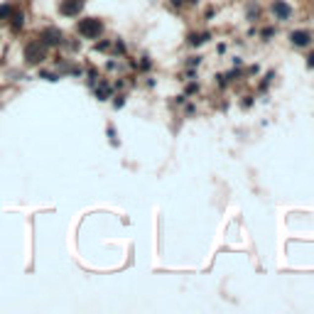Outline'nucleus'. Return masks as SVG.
I'll use <instances>...</instances> for the list:
<instances>
[{
  "label": "nucleus",
  "instance_id": "nucleus-1",
  "mask_svg": "<svg viewBox=\"0 0 314 314\" xmlns=\"http://www.w3.org/2000/svg\"><path fill=\"white\" fill-rule=\"evenodd\" d=\"M76 30H79V35L86 37V40H98V37L103 35V22H101L98 17H84V20H79Z\"/></svg>",
  "mask_w": 314,
  "mask_h": 314
},
{
  "label": "nucleus",
  "instance_id": "nucleus-2",
  "mask_svg": "<svg viewBox=\"0 0 314 314\" xmlns=\"http://www.w3.org/2000/svg\"><path fill=\"white\" fill-rule=\"evenodd\" d=\"M45 57H47V47L42 42H30L25 47V59H27V64H40V62H45Z\"/></svg>",
  "mask_w": 314,
  "mask_h": 314
},
{
  "label": "nucleus",
  "instance_id": "nucleus-3",
  "mask_svg": "<svg viewBox=\"0 0 314 314\" xmlns=\"http://www.w3.org/2000/svg\"><path fill=\"white\" fill-rule=\"evenodd\" d=\"M81 10H84V0H62L59 5V12L64 17H76Z\"/></svg>",
  "mask_w": 314,
  "mask_h": 314
},
{
  "label": "nucleus",
  "instance_id": "nucleus-4",
  "mask_svg": "<svg viewBox=\"0 0 314 314\" xmlns=\"http://www.w3.org/2000/svg\"><path fill=\"white\" fill-rule=\"evenodd\" d=\"M312 32L310 30H295V32H290V42L295 45V47H310L312 45Z\"/></svg>",
  "mask_w": 314,
  "mask_h": 314
},
{
  "label": "nucleus",
  "instance_id": "nucleus-5",
  "mask_svg": "<svg viewBox=\"0 0 314 314\" xmlns=\"http://www.w3.org/2000/svg\"><path fill=\"white\" fill-rule=\"evenodd\" d=\"M272 15H275L277 20H290V17H292L290 2H285V0H272Z\"/></svg>",
  "mask_w": 314,
  "mask_h": 314
},
{
  "label": "nucleus",
  "instance_id": "nucleus-6",
  "mask_svg": "<svg viewBox=\"0 0 314 314\" xmlns=\"http://www.w3.org/2000/svg\"><path fill=\"white\" fill-rule=\"evenodd\" d=\"M40 42H42L45 47H54V45H59V42H62V32H59V30H54V27H52V30H45Z\"/></svg>",
  "mask_w": 314,
  "mask_h": 314
},
{
  "label": "nucleus",
  "instance_id": "nucleus-7",
  "mask_svg": "<svg viewBox=\"0 0 314 314\" xmlns=\"http://www.w3.org/2000/svg\"><path fill=\"white\" fill-rule=\"evenodd\" d=\"M96 96H98V101H106V98L111 96V86H108V84H101V86L96 89Z\"/></svg>",
  "mask_w": 314,
  "mask_h": 314
},
{
  "label": "nucleus",
  "instance_id": "nucleus-8",
  "mask_svg": "<svg viewBox=\"0 0 314 314\" xmlns=\"http://www.w3.org/2000/svg\"><path fill=\"white\" fill-rule=\"evenodd\" d=\"M206 40H209V32H204V35H191V37H189V42H191L194 47H196V45H204Z\"/></svg>",
  "mask_w": 314,
  "mask_h": 314
},
{
  "label": "nucleus",
  "instance_id": "nucleus-9",
  "mask_svg": "<svg viewBox=\"0 0 314 314\" xmlns=\"http://www.w3.org/2000/svg\"><path fill=\"white\" fill-rule=\"evenodd\" d=\"M22 22H25L22 12H15V17H12V30H22Z\"/></svg>",
  "mask_w": 314,
  "mask_h": 314
},
{
  "label": "nucleus",
  "instance_id": "nucleus-10",
  "mask_svg": "<svg viewBox=\"0 0 314 314\" xmlns=\"http://www.w3.org/2000/svg\"><path fill=\"white\" fill-rule=\"evenodd\" d=\"M10 15H12V5H10V2H2V5H0V20H2V17H10Z\"/></svg>",
  "mask_w": 314,
  "mask_h": 314
},
{
  "label": "nucleus",
  "instance_id": "nucleus-11",
  "mask_svg": "<svg viewBox=\"0 0 314 314\" xmlns=\"http://www.w3.org/2000/svg\"><path fill=\"white\" fill-rule=\"evenodd\" d=\"M272 35H275V30H272V27H265V30H263V37H265V40H268V37H272Z\"/></svg>",
  "mask_w": 314,
  "mask_h": 314
},
{
  "label": "nucleus",
  "instance_id": "nucleus-12",
  "mask_svg": "<svg viewBox=\"0 0 314 314\" xmlns=\"http://www.w3.org/2000/svg\"><path fill=\"white\" fill-rule=\"evenodd\" d=\"M123 103H126V101H123V96H118V98H116V101H113V106H116V108H121V106H123Z\"/></svg>",
  "mask_w": 314,
  "mask_h": 314
},
{
  "label": "nucleus",
  "instance_id": "nucleus-13",
  "mask_svg": "<svg viewBox=\"0 0 314 314\" xmlns=\"http://www.w3.org/2000/svg\"><path fill=\"white\" fill-rule=\"evenodd\" d=\"M307 66H310V69H314V52L307 57Z\"/></svg>",
  "mask_w": 314,
  "mask_h": 314
}]
</instances>
